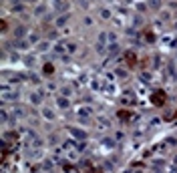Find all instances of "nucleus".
Instances as JSON below:
<instances>
[{
    "instance_id": "obj_12",
    "label": "nucleus",
    "mask_w": 177,
    "mask_h": 173,
    "mask_svg": "<svg viewBox=\"0 0 177 173\" xmlns=\"http://www.w3.org/2000/svg\"><path fill=\"white\" fill-rule=\"evenodd\" d=\"M67 20H68V12H67V14H61V16H56L55 26H56V28H62L64 24H67Z\"/></svg>"
},
{
    "instance_id": "obj_23",
    "label": "nucleus",
    "mask_w": 177,
    "mask_h": 173,
    "mask_svg": "<svg viewBox=\"0 0 177 173\" xmlns=\"http://www.w3.org/2000/svg\"><path fill=\"white\" fill-rule=\"evenodd\" d=\"M28 80H30V83H32V85H38V83H40V79H38V77H36V74H28Z\"/></svg>"
},
{
    "instance_id": "obj_15",
    "label": "nucleus",
    "mask_w": 177,
    "mask_h": 173,
    "mask_svg": "<svg viewBox=\"0 0 177 173\" xmlns=\"http://www.w3.org/2000/svg\"><path fill=\"white\" fill-rule=\"evenodd\" d=\"M10 10H12V12H22V10H24V2H16V4H12Z\"/></svg>"
},
{
    "instance_id": "obj_7",
    "label": "nucleus",
    "mask_w": 177,
    "mask_h": 173,
    "mask_svg": "<svg viewBox=\"0 0 177 173\" xmlns=\"http://www.w3.org/2000/svg\"><path fill=\"white\" fill-rule=\"evenodd\" d=\"M52 50H55V54H58L61 59H67V54H68V48H67V44H62V42L55 44V47H52Z\"/></svg>"
},
{
    "instance_id": "obj_31",
    "label": "nucleus",
    "mask_w": 177,
    "mask_h": 173,
    "mask_svg": "<svg viewBox=\"0 0 177 173\" xmlns=\"http://www.w3.org/2000/svg\"><path fill=\"white\" fill-rule=\"evenodd\" d=\"M115 139H117V141L123 139V133H121V131H117V133H115Z\"/></svg>"
},
{
    "instance_id": "obj_9",
    "label": "nucleus",
    "mask_w": 177,
    "mask_h": 173,
    "mask_svg": "<svg viewBox=\"0 0 177 173\" xmlns=\"http://www.w3.org/2000/svg\"><path fill=\"white\" fill-rule=\"evenodd\" d=\"M107 53H109V59H115V56H119V53H121V44H119V42H113V44H109Z\"/></svg>"
},
{
    "instance_id": "obj_30",
    "label": "nucleus",
    "mask_w": 177,
    "mask_h": 173,
    "mask_svg": "<svg viewBox=\"0 0 177 173\" xmlns=\"http://www.w3.org/2000/svg\"><path fill=\"white\" fill-rule=\"evenodd\" d=\"M117 77H121V79H123V77H127V73H125V68H117Z\"/></svg>"
},
{
    "instance_id": "obj_2",
    "label": "nucleus",
    "mask_w": 177,
    "mask_h": 173,
    "mask_svg": "<svg viewBox=\"0 0 177 173\" xmlns=\"http://www.w3.org/2000/svg\"><path fill=\"white\" fill-rule=\"evenodd\" d=\"M26 34H28V28L24 26V24H18V26H14V30H12L14 40H24V38H28Z\"/></svg>"
},
{
    "instance_id": "obj_17",
    "label": "nucleus",
    "mask_w": 177,
    "mask_h": 173,
    "mask_svg": "<svg viewBox=\"0 0 177 173\" xmlns=\"http://www.w3.org/2000/svg\"><path fill=\"white\" fill-rule=\"evenodd\" d=\"M28 42H30V44H38V42H40V40H38V34H36V32L28 34Z\"/></svg>"
},
{
    "instance_id": "obj_19",
    "label": "nucleus",
    "mask_w": 177,
    "mask_h": 173,
    "mask_svg": "<svg viewBox=\"0 0 177 173\" xmlns=\"http://www.w3.org/2000/svg\"><path fill=\"white\" fill-rule=\"evenodd\" d=\"M149 6L155 8V10H159V8H161V0H149Z\"/></svg>"
},
{
    "instance_id": "obj_4",
    "label": "nucleus",
    "mask_w": 177,
    "mask_h": 173,
    "mask_svg": "<svg viewBox=\"0 0 177 173\" xmlns=\"http://www.w3.org/2000/svg\"><path fill=\"white\" fill-rule=\"evenodd\" d=\"M67 131L73 135V139H76V141H85V139H87V131H82V129H76V127H67Z\"/></svg>"
},
{
    "instance_id": "obj_35",
    "label": "nucleus",
    "mask_w": 177,
    "mask_h": 173,
    "mask_svg": "<svg viewBox=\"0 0 177 173\" xmlns=\"http://www.w3.org/2000/svg\"><path fill=\"white\" fill-rule=\"evenodd\" d=\"M155 173H163V171H155Z\"/></svg>"
},
{
    "instance_id": "obj_13",
    "label": "nucleus",
    "mask_w": 177,
    "mask_h": 173,
    "mask_svg": "<svg viewBox=\"0 0 177 173\" xmlns=\"http://www.w3.org/2000/svg\"><path fill=\"white\" fill-rule=\"evenodd\" d=\"M36 48H38L40 53H46V50H50V42H48V40H42V42L36 44Z\"/></svg>"
},
{
    "instance_id": "obj_3",
    "label": "nucleus",
    "mask_w": 177,
    "mask_h": 173,
    "mask_svg": "<svg viewBox=\"0 0 177 173\" xmlns=\"http://www.w3.org/2000/svg\"><path fill=\"white\" fill-rule=\"evenodd\" d=\"M107 42H109V36H107V32H101V34H99V38H97V44H95V48H97V53H99V54L105 53Z\"/></svg>"
},
{
    "instance_id": "obj_20",
    "label": "nucleus",
    "mask_w": 177,
    "mask_h": 173,
    "mask_svg": "<svg viewBox=\"0 0 177 173\" xmlns=\"http://www.w3.org/2000/svg\"><path fill=\"white\" fill-rule=\"evenodd\" d=\"M61 95L62 97H70V95H73V89H70V86H64V89H61Z\"/></svg>"
},
{
    "instance_id": "obj_24",
    "label": "nucleus",
    "mask_w": 177,
    "mask_h": 173,
    "mask_svg": "<svg viewBox=\"0 0 177 173\" xmlns=\"http://www.w3.org/2000/svg\"><path fill=\"white\" fill-rule=\"evenodd\" d=\"M67 48H68V54H73L76 50V42H67Z\"/></svg>"
},
{
    "instance_id": "obj_33",
    "label": "nucleus",
    "mask_w": 177,
    "mask_h": 173,
    "mask_svg": "<svg viewBox=\"0 0 177 173\" xmlns=\"http://www.w3.org/2000/svg\"><path fill=\"white\" fill-rule=\"evenodd\" d=\"M85 24H87V26H91V24H93V18H88V16H87V18H85Z\"/></svg>"
},
{
    "instance_id": "obj_8",
    "label": "nucleus",
    "mask_w": 177,
    "mask_h": 173,
    "mask_svg": "<svg viewBox=\"0 0 177 173\" xmlns=\"http://www.w3.org/2000/svg\"><path fill=\"white\" fill-rule=\"evenodd\" d=\"M40 115H42L46 121H55V119H56L55 109H50V107H42V109H40Z\"/></svg>"
},
{
    "instance_id": "obj_21",
    "label": "nucleus",
    "mask_w": 177,
    "mask_h": 173,
    "mask_svg": "<svg viewBox=\"0 0 177 173\" xmlns=\"http://www.w3.org/2000/svg\"><path fill=\"white\" fill-rule=\"evenodd\" d=\"M56 36H58V30H56V28L48 30V40H56Z\"/></svg>"
},
{
    "instance_id": "obj_5",
    "label": "nucleus",
    "mask_w": 177,
    "mask_h": 173,
    "mask_svg": "<svg viewBox=\"0 0 177 173\" xmlns=\"http://www.w3.org/2000/svg\"><path fill=\"white\" fill-rule=\"evenodd\" d=\"M95 127L99 129V131H107L111 127V121L107 119V117H97L95 119Z\"/></svg>"
},
{
    "instance_id": "obj_6",
    "label": "nucleus",
    "mask_w": 177,
    "mask_h": 173,
    "mask_svg": "<svg viewBox=\"0 0 177 173\" xmlns=\"http://www.w3.org/2000/svg\"><path fill=\"white\" fill-rule=\"evenodd\" d=\"M42 97H44V93H42V91H38V93H30V95H28V101H30V105L38 107V105L42 103Z\"/></svg>"
},
{
    "instance_id": "obj_14",
    "label": "nucleus",
    "mask_w": 177,
    "mask_h": 173,
    "mask_svg": "<svg viewBox=\"0 0 177 173\" xmlns=\"http://www.w3.org/2000/svg\"><path fill=\"white\" fill-rule=\"evenodd\" d=\"M14 44H16V48H22V50L30 48V42H28V38H24V40H16Z\"/></svg>"
},
{
    "instance_id": "obj_28",
    "label": "nucleus",
    "mask_w": 177,
    "mask_h": 173,
    "mask_svg": "<svg viewBox=\"0 0 177 173\" xmlns=\"http://www.w3.org/2000/svg\"><path fill=\"white\" fill-rule=\"evenodd\" d=\"M34 14H36V16H42V14H44V6H38V8H34Z\"/></svg>"
},
{
    "instance_id": "obj_34",
    "label": "nucleus",
    "mask_w": 177,
    "mask_h": 173,
    "mask_svg": "<svg viewBox=\"0 0 177 173\" xmlns=\"http://www.w3.org/2000/svg\"><path fill=\"white\" fill-rule=\"evenodd\" d=\"M79 2H81V6H82V8H88V2H87V0H79Z\"/></svg>"
},
{
    "instance_id": "obj_22",
    "label": "nucleus",
    "mask_w": 177,
    "mask_h": 173,
    "mask_svg": "<svg viewBox=\"0 0 177 173\" xmlns=\"http://www.w3.org/2000/svg\"><path fill=\"white\" fill-rule=\"evenodd\" d=\"M24 60H26L28 67H34V65H36V56H32V54H30V56H26Z\"/></svg>"
},
{
    "instance_id": "obj_26",
    "label": "nucleus",
    "mask_w": 177,
    "mask_h": 173,
    "mask_svg": "<svg viewBox=\"0 0 177 173\" xmlns=\"http://www.w3.org/2000/svg\"><path fill=\"white\" fill-rule=\"evenodd\" d=\"M42 74L46 77V74H52V67L50 65H44V68H42Z\"/></svg>"
},
{
    "instance_id": "obj_18",
    "label": "nucleus",
    "mask_w": 177,
    "mask_h": 173,
    "mask_svg": "<svg viewBox=\"0 0 177 173\" xmlns=\"http://www.w3.org/2000/svg\"><path fill=\"white\" fill-rule=\"evenodd\" d=\"M99 14H101V18H105V20L111 18V10H109V8H101V12H99Z\"/></svg>"
},
{
    "instance_id": "obj_27",
    "label": "nucleus",
    "mask_w": 177,
    "mask_h": 173,
    "mask_svg": "<svg viewBox=\"0 0 177 173\" xmlns=\"http://www.w3.org/2000/svg\"><path fill=\"white\" fill-rule=\"evenodd\" d=\"M107 36H109V44L117 42V34H115V32H107Z\"/></svg>"
},
{
    "instance_id": "obj_1",
    "label": "nucleus",
    "mask_w": 177,
    "mask_h": 173,
    "mask_svg": "<svg viewBox=\"0 0 177 173\" xmlns=\"http://www.w3.org/2000/svg\"><path fill=\"white\" fill-rule=\"evenodd\" d=\"M76 119L82 121V123H87L88 119H93V109H91V107H79V109H76Z\"/></svg>"
},
{
    "instance_id": "obj_16",
    "label": "nucleus",
    "mask_w": 177,
    "mask_h": 173,
    "mask_svg": "<svg viewBox=\"0 0 177 173\" xmlns=\"http://www.w3.org/2000/svg\"><path fill=\"white\" fill-rule=\"evenodd\" d=\"M42 171H52V161L50 159H46L44 163H42V167H40Z\"/></svg>"
},
{
    "instance_id": "obj_10",
    "label": "nucleus",
    "mask_w": 177,
    "mask_h": 173,
    "mask_svg": "<svg viewBox=\"0 0 177 173\" xmlns=\"http://www.w3.org/2000/svg\"><path fill=\"white\" fill-rule=\"evenodd\" d=\"M56 107H58V109H62V111H67L68 107H70V101H68V97H62V95H58V97H56Z\"/></svg>"
},
{
    "instance_id": "obj_11",
    "label": "nucleus",
    "mask_w": 177,
    "mask_h": 173,
    "mask_svg": "<svg viewBox=\"0 0 177 173\" xmlns=\"http://www.w3.org/2000/svg\"><path fill=\"white\" fill-rule=\"evenodd\" d=\"M55 8L58 10V12H64V14H67V10H68V2H67V0H55Z\"/></svg>"
},
{
    "instance_id": "obj_29",
    "label": "nucleus",
    "mask_w": 177,
    "mask_h": 173,
    "mask_svg": "<svg viewBox=\"0 0 177 173\" xmlns=\"http://www.w3.org/2000/svg\"><path fill=\"white\" fill-rule=\"evenodd\" d=\"M8 121V111H6V107L2 109V123H6Z\"/></svg>"
},
{
    "instance_id": "obj_25",
    "label": "nucleus",
    "mask_w": 177,
    "mask_h": 173,
    "mask_svg": "<svg viewBox=\"0 0 177 173\" xmlns=\"http://www.w3.org/2000/svg\"><path fill=\"white\" fill-rule=\"evenodd\" d=\"M22 115H24L22 113V109H12V119L14 121H16V117H22Z\"/></svg>"
},
{
    "instance_id": "obj_32",
    "label": "nucleus",
    "mask_w": 177,
    "mask_h": 173,
    "mask_svg": "<svg viewBox=\"0 0 177 173\" xmlns=\"http://www.w3.org/2000/svg\"><path fill=\"white\" fill-rule=\"evenodd\" d=\"M55 143H58V137H55V135H52V137H50V145H55Z\"/></svg>"
}]
</instances>
